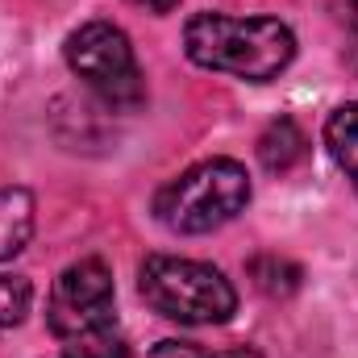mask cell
I'll return each instance as SVG.
<instances>
[{"instance_id": "1", "label": "cell", "mask_w": 358, "mask_h": 358, "mask_svg": "<svg viewBox=\"0 0 358 358\" xmlns=\"http://www.w3.org/2000/svg\"><path fill=\"white\" fill-rule=\"evenodd\" d=\"M183 50L196 67L229 71L238 80L267 84L296 59V38L275 17H225L196 13L183 25Z\"/></svg>"}, {"instance_id": "2", "label": "cell", "mask_w": 358, "mask_h": 358, "mask_svg": "<svg viewBox=\"0 0 358 358\" xmlns=\"http://www.w3.org/2000/svg\"><path fill=\"white\" fill-rule=\"evenodd\" d=\"M138 292L159 317L179 325H225L238 313L234 283L196 259L150 255L138 271Z\"/></svg>"}, {"instance_id": "3", "label": "cell", "mask_w": 358, "mask_h": 358, "mask_svg": "<svg viewBox=\"0 0 358 358\" xmlns=\"http://www.w3.org/2000/svg\"><path fill=\"white\" fill-rule=\"evenodd\" d=\"M250 204V176L234 159H204L159 187L155 217L176 234H208Z\"/></svg>"}, {"instance_id": "4", "label": "cell", "mask_w": 358, "mask_h": 358, "mask_svg": "<svg viewBox=\"0 0 358 358\" xmlns=\"http://www.w3.org/2000/svg\"><path fill=\"white\" fill-rule=\"evenodd\" d=\"M67 67L88 80L108 104H138L142 100V71L134 59L129 38L108 25V21H88L67 38Z\"/></svg>"}, {"instance_id": "5", "label": "cell", "mask_w": 358, "mask_h": 358, "mask_svg": "<svg viewBox=\"0 0 358 358\" xmlns=\"http://www.w3.org/2000/svg\"><path fill=\"white\" fill-rule=\"evenodd\" d=\"M46 321L67 342L108 329V321H113V271L104 267V259H80L55 279Z\"/></svg>"}, {"instance_id": "6", "label": "cell", "mask_w": 358, "mask_h": 358, "mask_svg": "<svg viewBox=\"0 0 358 358\" xmlns=\"http://www.w3.org/2000/svg\"><path fill=\"white\" fill-rule=\"evenodd\" d=\"M304 155H308V138H304V129L292 117L271 121L267 129L259 134V163L267 167L271 176H287L296 163H304Z\"/></svg>"}, {"instance_id": "7", "label": "cell", "mask_w": 358, "mask_h": 358, "mask_svg": "<svg viewBox=\"0 0 358 358\" xmlns=\"http://www.w3.org/2000/svg\"><path fill=\"white\" fill-rule=\"evenodd\" d=\"M34 238V196L25 187H0V263L21 255Z\"/></svg>"}, {"instance_id": "8", "label": "cell", "mask_w": 358, "mask_h": 358, "mask_svg": "<svg viewBox=\"0 0 358 358\" xmlns=\"http://www.w3.org/2000/svg\"><path fill=\"white\" fill-rule=\"evenodd\" d=\"M325 146H329L334 163L346 171L350 187L358 192V100H350V104H342V108L329 113V121H325Z\"/></svg>"}, {"instance_id": "9", "label": "cell", "mask_w": 358, "mask_h": 358, "mask_svg": "<svg viewBox=\"0 0 358 358\" xmlns=\"http://www.w3.org/2000/svg\"><path fill=\"white\" fill-rule=\"evenodd\" d=\"M250 279H255L267 296H292V292L300 287L304 271L296 267L292 259H283V255H259V259H250Z\"/></svg>"}, {"instance_id": "10", "label": "cell", "mask_w": 358, "mask_h": 358, "mask_svg": "<svg viewBox=\"0 0 358 358\" xmlns=\"http://www.w3.org/2000/svg\"><path fill=\"white\" fill-rule=\"evenodd\" d=\"M29 300H34L29 279H21V275H4V271H0V329L21 325L25 313H29Z\"/></svg>"}, {"instance_id": "11", "label": "cell", "mask_w": 358, "mask_h": 358, "mask_svg": "<svg viewBox=\"0 0 358 358\" xmlns=\"http://www.w3.org/2000/svg\"><path fill=\"white\" fill-rule=\"evenodd\" d=\"M63 358H129V346H125L117 334L100 329V334L71 338V342H67V350H63Z\"/></svg>"}, {"instance_id": "12", "label": "cell", "mask_w": 358, "mask_h": 358, "mask_svg": "<svg viewBox=\"0 0 358 358\" xmlns=\"http://www.w3.org/2000/svg\"><path fill=\"white\" fill-rule=\"evenodd\" d=\"M146 358H208L204 350H196L192 342H159Z\"/></svg>"}, {"instance_id": "13", "label": "cell", "mask_w": 358, "mask_h": 358, "mask_svg": "<svg viewBox=\"0 0 358 358\" xmlns=\"http://www.w3.org/2000/svg\"><path fill=\"white\" fill-rule=\"evenodd\" d=\"M213 358H263L259 350H246V346H234V350H221V355H213Z\"/></svg>"}, {"instance_id": "14", "label": "cell", "mask_w": 358, "mask_h": 358, "mask_svg": "<svg viewBox=\"0 0 358 358\" xmlns=\"http://www.w3.org/2000/svg\"><path fill=\"white\" fill-rule=\"evenodd\" d=\"M142 4H146L150 13H159V17H163V13H171V8H176L179 0H142Z\"/></svg>"}, {"instance_id": "15", "label": "cell", "mask_w": 358, "mask_h": 358, "mask_svg": "<svg viewBox=\"0 0 358 358\" xmlns=\"http://www.w3.org/2000/svg\"><path fill=\"white\" fill-rule=\"evenodd\" d=\"M350 67H355V76H358V34H355V42H350Z\"/></svg>"}]
</instances>
